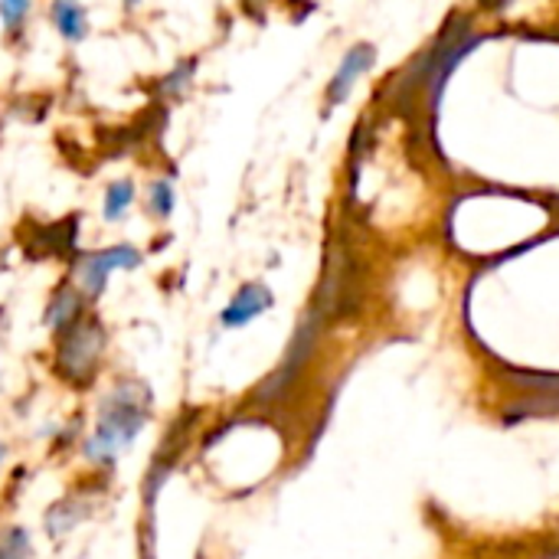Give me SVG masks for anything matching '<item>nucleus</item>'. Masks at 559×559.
<instances>
[{
  "mask_svg": "<svg viewBox=\"0 0 559 559\" xmlns=\"http://www.w3.org/2000/svg\"><path fill=\"white\" fill-rule=\"evenodd\" d=\"M124 3V10H134V7H141V0H121Z\"/></svg>",
  "mask_w": 559,
  "mask_h": 559,
  "instance_id": "ddd939ff",
  "label": "nucleus"
},
{
  "mask_svg": "<svg viewBox=\"0 0 559 559\" xmlns=\"http://www.w3.org/2000/svg\"><path fill=\"white\" fill-rule=\"evenodd\" d=\"M26 13H29V0H0V20L7 29H20Z\"/></svg>",
  "mask_w": 559,
  "mask_h": 559,
  "instance_id": "f8f14e48",
  "label": "nucleus"
},
{
  "mask_svg": "<svg viewBox=\"0 0 559 559\" xmlns=\"http://www.w3.org/2000/svg\"><path fill=\"white\" fill-rule=\"evenodd\" d=\"M134 180H115L105 187V197H102V219L105 223H121L124 213L131 210L134 203Z\"/></svg>",
  "mask_w": 559,
  "mask_h": 559,
  "instance_id": "1a4fd4ad",
  "label": "nucleus"
},
{
  "mask_svg": "<svg viewBox=\"0 0 559 559\" xmlns=\"http://www.w3.org/2000/svg\"><path fill=\"white\" fill-rule=\"evenodd\" d=\"M49 20L66 43H82L88 36V13L79 0H52Z\"/></svg>",
  "mask_w": 559,
  "mask_h": 559,
  "instance_id": "0eeeda50",
  "label": "nucleus"
},
{
  "mask_svg": "<svg viewBox=\"0 0 559 559\" xmlns=\"http://www.w3.org/2000/svg\"><path fill=\"white\" fill-rule=\"evenodd\" d=\"M0 462H3V445H0Z\"/></svg>",
  "mask_w": 559,
  "mask_h": 559,
  "instance_id": "4468645a",
  "label": "nucleus"
},
{
  "mask_svg": "<svg viewBox=\"0 0 559 559\" xmlns=\"http://www.w3.org/2000/svg\"><path fill=\"white\" fill-rule=\"evenodd\" d=\"M174 206H177V190H174V183H170L167 177H157V180L151 183V190H147V213H151L154 219H170Z\"/></svg>",
  "mask_w": 559,
  "mask_h": 559,
  "instance_id": "9d476101",
  "label": "nucleus"
},
{
  "mask_svg": "<svg viewBox=\"0 0 559 559\" xmlns=\"http://www.w3.org/2000/svg\"><path fill=\"white\" fill-rule=\"evenodd\" d=\"M85 514H88V504L85 501H79V498H62V501H56L49 511H46V534L49 537H66L79 521H85Z\"/></svg>",
  "mask_w": 559,
  "mask_h": 559,
  "instance_id": "6e6552de",
  "label": "nucleus"
},
{
  "mask_svg": "<svg viewBox=\"0 0 559 559\" xmlns=\"http://www.w3.org/2000/svg\"><path fill=\"white\" fill-rule=\"evenodd\" d=\"M33 540L26 527H3L0 531V559H29Z\"/></svg>",
  "mask_w": 559,
  "mask_h": 559,
  "instance_id": "9b49d317",
  "label": "nucleus"
},
{
  "mask_svg": "<svg viewBox=\"0 0 559 559\" xmlns=\"http://www.w3.org/2000/svg\"><path fill=\"white\" fill-rule=\"evenodd\" d=\"M85 305H88V298H85L72 282H62V285L52 292L49 305H46L43 324H46L52 334H59V331H66L72 321H79V318L85 314Z\"/></svg>",
  "mask_w": 559,
  "mask_h": 559,
  "instance_id": "423d86ee",
  "label": "nucleus"
},
{
  "mask_svg": "<svg viewBox=\"0 0 559 559\" xmlns=\"http://www.w3.org/2000/svg\"><path fill=\"white\" fill-rule=\"evenodd\" d=\"M108 347V331L95 314H82L72 321L66 331L56 334V350H52V373L69 386V390H88L102 370Z\"/></svg>",
  "mask_w": 559,
  "mask_h": 559,
  "instance_id": "f03ea898",
  "label": "nucleus"
},
{
  "mask_svg": "<svg viewBox=\"0 0 559 559\" xmlns=\"http://www.w3.org/2000/svg\"><path fill=\"white\" fill-rule=\"evenodd\" d=\"M144 262V255L128 246V242H118V246H108V249H95V252H79L75 262H72V285L88 298V301H98L108 288V278L115 272H131Z\"/></svg>",
  "mask_w": 559,
  "mask_h": 559,
  "instance_id": "7ed1b4c3",
  "label": "nucleus"
},
{
  "mask_svg": "<svg viewBox=\"0 0 559 559\" xmlns=\"http://www.w3.org/2000/svg\"><path fill=\"white\" fill-rule=\"evenodd\" d=\"M272 305H275V298H272L269 285H262V282H246V285L229 298V305L223 308L219 324L229 328V331L246 328V324H252L259 314H265Z\"/></svg>",
  "mask_w": 559,
  "mask_h": 559,
  "instance_id": "39448f33",
  "label": "nucleus"
},
{
  "mask_svg": "<svg viewBox=\"0 0 559 559\" xmlns=\"http://www.w3.org/2000/svg\"><path fill=\"white\" fill-rule=\"evenodd\" d=\"M151 386L141 380H118L98 403L95 429L85 439V459L111 465L115 455L131 445L151 419Z\"/></svg>",
  "mask_w": 559,
  "mask_h": 559,
  "instance_id": "f257e3e1",
  "label": "nucleus"
},
{
  "mask_svg": "<svg viewBox=\"0 0 559 559\" xmlns=\"http://www.w3.org/2000/svg\"><path fill=\"white\" fill-rule=\"evenodd\" d=\"M373 59H377L373 43H357V46H350L344 52V59H341V66H337L334 79L328 82V92H324V98H328L331 108L347 102V95L354 92V85L360 82V75L373 66Z\"/></svg>",
  "mask_w": 559,
  "mask_h": 559,
  "instance_id": "20e7f679",
  "label": "nucleus"
}]
</instances>
